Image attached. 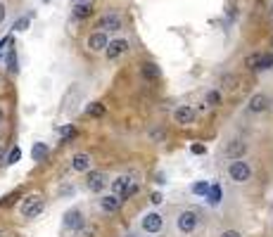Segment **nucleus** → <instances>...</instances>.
<instances>
[{
	"label": "nucleus",
	"instance_id": "obj_7",
	"mask_svg": "<svg viewBox=\"0 0 273 237\" xmlns=\"http://www.w3.org/2000/svg\"><path fill=\"white\" fill-rule=\"evenodd\" d=\"M162 226H164V218L159 216V214H155V211L143 216V230H145V232H150V235L159 232V230H162Z\"/></svg>",
	"mask_w": 273,
	"mask_h": 237
},
{
	"label": "nucleus",
	"instance_id": "obj_9",
	"mask_svg": "<svg viewBox=\"0 0 273 237\" xmlns=\"http://www.w3.org/2000/svg\"><path fill=\"white\" fill-rule=\"evenodd\" d=\"M98 28H102V31H121V19H119L117 12H107L98 22Z\"/></svg>",
	"mask_w": 273,
	"mask_h": 237
},
{
	"label": "nucleus",
	"instance_id": "obj_32",
	"mask_svg": "<svg viewBox=\"0 0 273 237\" xmlns=\"http://www.w3.org/2000/svg\"><path fill=\"white\" fill-rule=\"evenodd\" d=\"M221 237H242V235H240L237 230H223V232H221Z\"/></svg>",
	"mask_w": 273,
	"mask_h": 237
},
{
	"label": "nucleus",
	"instance_id": "obj_1",
	"mask_svg": "<svg viewBox=\"0 0 273 237\" xmlns=\"http://www.w3.org/2000/svg\"><path fill=\"white\" fill-rule=\"evenodd\" d=\"M112 192L119 194L121 200H128V197H133L138 192V180L128 178V176H119L117 180L112 182Z\"/></svg>",
	"mask_w": 273,
	"mask_h": 237
},
{
	"label": "nucleus",
	"instance_id": "obj_10",
	"mask_svg": "<svg viewBox=\"0 0 273 237\" xmlns=\"http://www.w3.org/2000/svg\"><path fill=\"white\" fill-rule=\"evenodd\" d=\"M88 180H86V185H88V190L91 192H100L105 190V185H107V176L102 174V171H88Z\"/></svg>",
	"mask_w": 273,
	"mask_h": 237
},
{
	"label": "nucleus",
	"instance_id": "obj_6",
	"mask_svg": "<svg viewBox=\"0 0 273 237\" xmlns=\"http://www.w3.org/2000/svg\"><path fill=\"white\" fill-rule=\"evenodd\" d=\"M173 121L178 126H190L192 121H195V110H192L190 104H181L178 110L173 112Z\"/></svg>",
	"mask_w": 273,
	"mask_h": 237
},
{
	"label": "nucleus",
	"instance_id": "obj_30",
	"mask_svg": "<svg viewBox=\"0 0 273 237\" xmlns=\"http://www.w3.org/2000/svg\"><path fill=\"white\" fill-rule=\"evenodd\" d=\"M17 197H19V194H17V192H15V194H8V197H5V200H3V202H0V206H10V204H12V202H15V200H17Z\"/></svg>",
	"mask_w": 273,
	"mask_h": 237
},
{
	"label": "nucleus",
	"instance_id": "obj_15",
	"mask_svg": "<svg viewBox=\"0 0 273 237\" xmlns=\"http://www.w3.org/2000/svg\"><path fill=\"white\" fill-rule=\"evenodd\" d=\"M121 197L119 194H105V197H100V209L107 211V214H114V211L121 209Z\"/></svg>",
	"mask_w": 273,
	"mask_h": 237
},
{
	"label": "nucleus",
	"instance_id": "obj_28",
	"mask_svg": "<svg viewBox=\"0 0 273 237\" xmlns=\"http://www.w3.org/2000/svg\"><path fill=\"white\" fill-rule=\"evenodd\" d=\"M76 136V128L69 126V128H62V140H69V138Z\"/></svg>",
	"mask_w": 273,
	"mask_h": 237
},
{
	"label": "nucleus",
	"instance_id": "obj_40",
	"mask_svg": "<svg viewBox=\"0 0 273 237\" xmlns=\"http://www.w3.org/2000/svg\"><path fill=\"white\" fill-rule=\"evenodd\" d=\"M81 2H86V0H81Z\"/></svg>",
	"mask_w": 273,
	"mask_h": 237
},
{
	"label": "nucleus",
	"instance_id": "obj_14",
	"mask_svg": "<svg viewBox=\"0 0 273 237\" xmlns=\"http://www.w3.org/2000/svg\"><path fill=\"white\" fill-rule=\"evenodd\" d=\"M128 50V40H124V38H117V40H109V46H107V57L109 60H117V57H121L124 52Z\"/></svg>",
	"mask_w": 273,
	"mask_h": 237
},
{
	"label": "nucleus",
	"instance_id": "obj_33",
	"mask_svg": "<svg viewBox=\"0 0 273 237\" xmlns=\"http://www.w3.org/2000/svg\"><path fill=\"white\" fill-rule=\"evenodd\" d=\"M235 81H237L235 76H223V83H226L228 88H233V83H235Z\"/></svg>",
	"mask_w": 273,
	"mask_h": 237
},
{
	"label": "nucleus",
	"instance_id": "obj_36",
	"mask_svg": "<svg viewBox=\"0 0 273 237\" xmlns=\"http://www.w3.org/2000/svg\"><path fill=\"white\" fill-rule=\"evenodd\" d=\"M3 22H5V5L0 2V24H3Z\"/></svg>",
	"mask_w": 273,
	"mask_h": 237
},
{
	"label": "nucleus",
	"instance_id": "obj_4",
	"mask_svg": "<svg viewBox=\"0 0 273 237\" xmlns=\"http://www.w3.org/2000/svg\"><path fill=\"white\" fill-rule=\"evenodd\" d=\"M197 223H200V218H197V214H195V211H181V214H178V218H176V226H178V230H181V232H185V235L195 232Z\"/></svg>",
	"mask_w": 273,
	"mask_h": 237
},
{
	"label": "nucleus",
	"instance_id": "obj_24",
	"mask_svg": "<svg viewBox=\"0 0 273 237\" xmlns=\"http://www.w3.org/2000/svg\"><path fill=\"white\" fill-rule=\"evenodd\" d=\"M218 102H221V95H218L216 90H209V92H207V104H209V107H216Z\"/></svg>",
	"mask_w": 273,
	"mask_h": 237
},
{
	"label": "nucleus",
	"instance_id": "obj_27",
	"mask_svg": "<svg viewBox=\"0 0 273 237\" xmlns=\"http://www.w3.org/2000/svg\"><path fill=\"white\" fill-rule=\"evenodd\" d=\"M95 235H98L95 228H86V226H83L81 230H76V237H95Z\"/></svg>",
	"mask_w": 273,
	"mask_h": 237
},
{
	"label": "nucleus",
	"instance_id": "obj_18",
	"mask_svg": "<svg viewBox=\"0 0 273 237\" xmlns=\"http://www.w3.org/2000/svg\"><path fill=\"white\" fill-rule=\"evenodd\" d=\"M261 62H264V52H252V55H247L245 66L252 72H261Z\"/></svg>",
	"mask_w": 273,
	"mask_h": 237
},
{
	"label": "nucleus",
	"instance_id": "obj_26",
	"mask_svg": "<svg viewBox=\"0 0 273 237\" xmlns=\"http://www.w3.org/2000/svg\"><path fill=\"white\" fill-rule=\"evenodd\" d=\"M29 19H31V14H27V17H22V19H17V22H15V31H24V28L29 26Z\"/></svg>",
	"mask_w": 273,
	"mask_h": 237
},
{
	"label": "nucleus",
	"instance_id": "obj_3",
	"mask_svg": "<svg viewBox=\"0 0 273 237\" xmlns=\"http://www.w3.org/2000/svg\"><path fill=\"white\" fill-rule=\"evenodd\" d=\"M228 176H230V180L235 182H247L252 178V168L242 159H233V164L228 166Z\"/></svg>",
	"mask_w": 273,
	"mask_h": 237
},
{
	"label": "nucleus",
	"instance_id": "obj_8",
	"mask_svg": "<svg viewBox=\"0 0 273 237\" xmlns=\"http://www.w3.org/2000/svg\"><path fill=\"white\" fill-rule=\"evenodd\" d=\"M83 226H86V220H83V214L79 209H72V211H67V216H64V228L67 230H81Z\"/></svg>",
	"mask_w": 273,
	"mask_h": 237
},
{
	"label": "nucleus",
	"instance_id": "obj_17",
	"mask_svg": "<svg viewBox=\"0 0 273 237\" xmlns=\"http://www.w3.org/2000/svg\"><path fill=\"white\" fill-rule=\"evenodd\" d=\"M91 14H93L91 0H86V2H76V5H74V17L76 19H88Z\"/></svg>",
	"mask_w": 273,
	"mask_h": 237
},
{
	"label": "nucleus",
	"instance_id": "obj_29",
	"mask_svg": "<svg viewBox=\"0 0 273 237\" xmlns=\"http://www.w3.org/2000/svg\"><path fill=\"white\" fill-rule=\"evenodd\" d=\"M273 66V55H264V62H261V72L264 69H271Z\"/></svg>",
	"mask_w": 273,
	"mask_h": 237
},
{
	"label": "nucleus",
	"instance_id": "obj_22",
	"mask_svg": "<svg viewBox=\"0 0 273 237\" xmlns=\"http://www.w3.org/2000/svg\"><path fill=\"white\" fill-rule=\"evenodd\" d=\"M19 159H22V150H19V147H12V150H10L8 162H5V164H17Z\"/></svg>",
	"mask_w": 273,
	"mask_h": 237
},
{
	"label": "nucleus",
	"instance_id": "obj_13",
	"mask_svg": "<svg viewBox=\"0 0 273 237\" xmlns=\"http://www.w3.org/2000/svg\"><path fill=\"white\" fill-rule=\"evenodd\" d=\"M268 104H271V102H268V98H266L264 92H256V95L249 98V104H247V107H249L252 114H261V112L268 110Z\"/></svg>",
	"mask_w": 273,
	"mask_h": 237
},
{
	"label": "nucleus",
	"instance_id": "obj_25",
	"mask_svg": "<svg viewBox=\"0 0 273 237\" xmlns=\"http://www.w3.org/2000/svg\"><path fill=\"white\" fill-rule=\"evenodd\" d=\"M8 64H10V66H8L10 72H12V74H17L19 66H17V55H15V50H10V55H8Z\"/></svg>",
	"mask_w": 273,
	"mask_h": 237
},
{
	"label": "nucleus",
	"instance_id": "obj_21",
	"mask_svg": "<svg viewBox=\"0 0 273 237\" xmlns=\"http://www.w3.org/2000/svg\"><path fill=\"white\" fill-rule=\"evenodd\" d=\"M207 200H209L211 204H218V202H221V188H218V185H211V188H209Z\"/></svg>",
	"mask_w": 273,
	"mask_h": 237
},
{
	"label": "nucleus",
	"instance_id": "obj_20",
	"mask_svg": "<svg viewBox=\"0 0 273 237\" xmlns=\"http://www.w3.org/2000/svg\"><path fill=\"white\" fill-rule=\"evenodd\" d=\"M86 114H88V116H105V104H100V102H91V104L86 107Z\"/></svg>",
	"mask_w": 273,
	"mask_h": 237
},
{
	"label": "nucleus",
	"instance_id": "obj_31",
	"mask_svg": "<svg viewBox=\"0 0 273 237\" xmlns=\"http://www.w3.org/2000/svg\"><path fill=\"white\" fill-rule=\"evenodd\" d=\"M150 202H152V204H162V194H159V192H152V194H150Z\"/></svg>",
	"mask_w": 273,
	"mask_h": 237
},
{
	"label": "nucleus",
	"instance_id": "obj_19",
	"mask_svg": "<svg viewBox=\"0 0 273 237\" xmlns=\"http://www.w3.org/2000/svg\"><path fill=\"white\" fill-rule=\"evenodd\" d=\"M48 154H50V147H48L46 142H34V147H31V156H34V162H43Z\"/></svg>",
	"mask_w": 273,
	"mask_h": 237
},
{
	"label": "nucleus",
	"instance_id": "obj_37",
	"mask_svg": "<svg viewBox=\"0 0 273 237\" xmlns=\"http://www.w3.org/2000/svg\"><path fill=\"white\" fill-rule=\"evenodd\" d=\"M3 121H5V110L0 107V124H3Z\"/></svg>",
	"mask_w": 273,
	"mask_h": 237
},
{
	"label": "nucleus",
	"instance_id": "obj_23",
	"mask_svg": "<svg viewBox=\"0 0 273 237\" xmlns=\"http://www.w3.org/2000/svg\"><path fill=\"white\" fill-rule=\"evenodd\" d=\"M209 182H195V185H192V192H195V194H207V192H209Z\"/></svg>",
	"mask_w": 273,
	"mask_h": 237
},
{
	"label": "nucleus",
	"instance_id": "obj_11",
	"mask_svg": "<svg viewBox=\"0 0 273 237\" xmlns=\"http://www.w3.org/2000/svg\"><path fill=\"white\" fill-rule=\"evenodd\" d=\"M245 152H247V142H242V140H230L226 145V150H223V154L228 159H242Z\"/></svg>",
	"mask_w": 273,
	"mask_h": 237
},
{
	"label": "nucleus",
	"instance_id": "obj_12",
	"mask_svg": "<svg viewBox=\"0 0 273 237\" xmlns=\"http://www.w3.org/2000/svg\"><path fill=\"white\" fill-rule=\"evenodd\" d=\"M109 46V38L105 31H98V34H93L91 38H88V48H91L93 52H105Z\"/></svg>",
	"mask_w": 273,
	"mask_h": 237
},
{
	"label": "nucleus",
	"instance_id": "obj_16",
	"mask_svg": "<svg viewBox=\"0 0 273 237\" xmlns=\"http://www.w3.org/2000/svg\"><path fill=\"white\" fill-rule=\"evenodd\" d=\"M140 74H143V78H147V81H157L162 72H159V66L155 62H145L140 66Z\"/></svg>",
	"mask_w": 273,
	"mask_h": 237
},
{
	"label": "nucleus",
	"instance_id": "obj_38",
	"mask_svg": "<svg viewBox=\"0 0 273 237\" xmlns=\"http://www.w3.org/2000/svg\"><path fill=\"white\" fill-rule=\"evenodd\" d=\"M3 235H5V232H3V230H0V237H3Z\"/></svg>",
	"mask_w": 273,
	"mask_h": 237
},
{
	"label": "nucleus",
	"instance_id": "obj_35",
	"mask_svg": "<svg viewBox=\"0 0 273 237\" xmlns=\"http://www.w3.org/2000/svg\"><path fill=\"white\" fill-rule=\"evenodd\" d=\"M8 162V156H5V147H0V166Z\"/></svg>",
	"mask_w": 273,
	"mask_h": 237
},
{
	"label": "nucleus",
	"instance_id": "obj_2",
	"mask_svg": "<svg viewBox=\"0 0 273 237\" xmlns=\"http://www.w3.org/2000/svg\"><path fill=\"white\" fill-rule=\"evenodd\" d=\"M43 209H46V202L41 194H29L27 200L22 202V216L24 218H36V216H41Z\"/></svg>",
	"mask_w": 273,
	"mask_h": 237
},
{
	"label": "nucleus",
	"instance_id": "obj_34",
	"mask_svg": "<svg viewBox=\"0 0 273 237\" xmlns=\"http://www.w3.org/2000/svg\"><path fill=\"white\" fill-rule=\"evenodd\" d=\"M192 152L195 154H204V145H192Z\"/></svg>",
	"mask_w": 273,
	"mask_h": 237
},
{
	"label": "nucleus",
	"instance_id": "obj_39",
	"mask_svg": "<svg viewBox=\"0 0 273 237\" xmlns=\"http://www.w3.org/2000/svg\"><path fill=\"white\" fill-rule=\"evenodd\" d=\"M126 237H136V235H126Z\"/></svg>",
	"mask_w": 273,
	"mask_h": 237
},
{
	"label": "nucleus",
	"instance_id": "obj_5",
	"mask_svg": "<svg viewBox=\"0 0 273 237\" xmlns=\"http://www.w3.org/2000/svg\"><path fill=\"white\" fill-rule=\"evenodd\" d=\"M72 171H76V174H88L91 171V154H86V152H76V154L72 156Z\"/></svg>",
	"mask_w": 273,
	"mask_h": 237
}]
</instances>
